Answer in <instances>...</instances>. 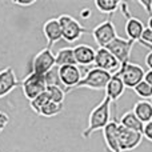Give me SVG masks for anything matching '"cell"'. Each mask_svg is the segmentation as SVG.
Instances as JSON below:
<instances>
[{
    "label": "cell",
    "instance_id": "obj_1",
    "mask_svg": "<svg viewBox=\"0 0 152 152\" xmlns=\"http://www.w3.org/2000/svg\"><path fill=\"white\" fill-rule=\"evenodd\" d=\"M111 100L108 97H103V100L91 111L88 118V127L81 132L84 139H88L94 132L104 129L111 121Z\"/></svg>",
    "mask_w": 152,
    "mask_h": 152
},
{
    "label": "cell",
    "instance_id": "obj_2",
    "mask_svg": "<svg viewBox=\"0 0 152 152\" xmlns=\"http://www.w3.org/2000/svg\"><path fill=\"white\" fill-rule=\"evenodd\" d=\"M111 77H112V74L94 67L87 71V74L83 76L76 88H89L94 91H102V89H105Z\"/></svg>",
    "mask_w": 152,
    "mask_h": 152
},
{
    "label": "cell",
    "instance_id": "obj_3",
    "mask_svg": "<svg viewBox=\"0 0 152 152\" xmlns=\"http://www.w3.org/2000/svg\"><path fill=\"white\" fill-rule=\"evenodd\" d=\"M59 24L61 27L63 32V39L67 43H75L81 37V35L86 34L87 28L81 26L80 21H77L75 18L69 15H60L58 18Z\"/></svg>",
    "mask_w": 152,
    "mask_h": 152
},
{
    "label": "cell",
    "instance_id": "obj_4",
    "mask_svg": "<svg viewBox=\"0 0 152 152\" xmlns=\"http://www.w3.org/2000/svg\"><path fill=\"white\" fill-rule=\"evenodd\" d=\"M21 89H23V94L27 100H29V102L34 100L35 97H37L40 94L45 92V89H47L44 75L29 72V75H27L24 80L21 81Z\"/></svg>",
    "mask_w": 152,
    "mask_h": 152
},
{
    "label": "cell",
    "instance_id": "obj_5",
    "mask_svg": "<svg viewBox=\"0 0 152 152\" xmlns=\"http://www.w3.org/2000/svg\"><path fill=\"white\" fill-rule=\"evenodd\" d=\"M116 74L120 75L126 88L134 89L137 84L142 83V81L144 80L145 71L139 66V64H135V63H131V61H129V63L120 66V68H119V71L116 72Z\"/></svg>",
    "mask_w": 152,
    "mask_h": 152
},
{
    "label": "cell",
    "instance_id": "obj_6",
    "mask_svg": "<svg viewBox=\"0 0 152 152\" xmlns=\"http://www.w3.org/2000/svg\"><path fill=\"white\" fill-rule=\"evenodd\" d=\"M92 37H94L95 43L99 45V48H105L112 40H115L118 37V34H116L115 24L112 23V20L107 19L100 24H97L92 29Z\"/></svg>",
    "mask_w": 152,
    "mask_h": 152
},
{
    "label": "cell",
    "instance_id": "obj_7",
    "mask_svg": "<svg viewBox=\"0 0 152 152\" xmlns=\"http://www.w3.org/2000/svg\"><path fill=\"white\" fill-rule=\"evenodd\" d=\"M56 67V58L52 50L45 47L44 50L39 51L32 59V69L31 72L37 75H45Z\"/></svg>",
    "mask_w": 152,
    "mask_h": 152
},
{
    "label": "cell",
    "instance_id": "obj_8",
    "mask_svg": "<svg viewBox=\"0 0 152 152\" xmlns=\"http://www.w3.org/2000/svg\"><path fill=\"white\" fill-rule=\"evenodd\" d=\"M135 45V42L129 39H124V37L118 36L115 40L110 43L107 45V50L118 59V61L120 63V66L129 63V58H131V51Z\"/></svg>",
    "mask_w": 152,
    "mask_h": 152
},
{
    "label": "cell",
    "instance_id": "obj_9",
    "mask_svg": "<svg viewBox=\"0 0 152 152\" xmlns=\"http://www.w3.org/2000/svg\"><path fill=\"white\" fill-rule=\"evenodd\" d=\"M143 139H144V137H143V135L140 134V132H135V131H131V129H127V128H124L123 126L119 124L118 142H119L120 152L132 151V150H135V148H137Z\"/></svg>",
    "mask_w": 152,
    "mask_h": 152
},
{
    "label": "cell",
    "instance_id": "obj_10",
    "mask_svg": "<svg viewBox=\"0 0 152 152\" xmlns=\"http://www.w3.org/2000/svg\"><path fill=\"white\" fill-rule=\"evenodd\" d=\"M59 68V79L61 86H64V91L69 92L71 89H75L79 86V83L83 79L81 71L79 66H64L58 67Z\"/></svg>",
    "mask_w": 152,
    "mask_h": 152
},
{
    "label": "cell",
    "instance_id": "obj_11",
    "mask_svg": "<svg viewBox=\"0 0 152 152\" xmlns=\"http://www.w3.org/2000/svg\"><path fill=\"white\" fill-rule=\"evenodd\" d=\"M94 67L103 69V71H107L110 74H112V72L116 74L119 71V68H120V63L107 48H97Z\"/></svg>",
    "mask_w": 152,
    "mask_h": 152
},
{
    "label": "cell",
    "instance_id": "obj_12",
    "mask_svg": "<svg viewBox=\"0 0 152 152\" xmlns=\"http://www.w3.org/2000/svg\"><path fill=\"white\" fill-rule=\"evenodd\" d=\"M43 34H44L45 39H47V48H52L53 44L56 42H59L60 39H63V32H61V27L59 24L58 18L53 19H48L43 26Z\"/></svg>",
    "mask_w": 152,
    "mask_h": 152
},
{
    "label": "cell",
    "instance_id": "obj_13",
    "mask_svg": "<svg viewBox=\"0 0 152 152\" xmlns=\"http://www.w3.org/2000/svg\"><path fill=\"white\" fill-rule=\"evenodd\" d=\"M18 84L19 80L11 67L1 69L0 71V99L11 94L18 87Z\"/></svg>",
    "mask_w": 152,
    "mask_h": 152
},
{
    "label": "cell",
    "instance_id": "obj_14",
    "mask_svg": "<svg viewBox=\"0 0 152 152\" xmlns=\"http://www.w3.org/2000/svg\"><path fill=\"white\" fill-rule=\"evenodd\" d=\"M75 60L77 66H94L95 58H96V50L88 44H77L74 47Z\"/></svg>",
    "mask_w": 152,
    "mask_h": 152
},
{
    "label": "cell",
    "instance_id": "obj_15",
    "mask_svg": "<svg viewBox=\"0 0 152 152\" xmlns=\"http://www.w3.org/2000/svg\"><path fill=\"white\" fill-rule=\"evenodd\" d=\"M118 128H119L118 121L111 120L107 124V127L103 129V137H104L105 145H107V150L111 152H120L118 142Z\"/></svg>",
    "mask_w": 152,
    "mask_h": 152
},
{
    "label": "cell",
    "instance_id": "obj_16",
    "mask_svg": "<svg viewBox=\"0 0 152 152\" xmlns=\"http://www.w3.org/2000/svg\"><path fill=\"white\" fill-rule=\"evenodd\" d=\"M104 91H105V97H108L111 102H116V100L120 99L123 96L124 91H126V86H124L120 75L113 74Z\"/></svg>",
    "mask_w": 152,
    "mask_h": 152
},
{
    "label": "cell",
    "instance_id": "obj_17",
    "mask_svg": "<svg viewBox=\"0 0 152 152\" xmlns=\"http://www.w3.org/2000/svg\"><path fill=\"white\" fill-rule=\"evenodd\" d=\"M124 29H126V34H127V36H128V39L136 43V42H140L142 35H143V32H144L145 27H144L143 21L140 20L139 18L131 16V18H128L126 20Z\"/></svg>",
    "mask_w": 152,
    "mask_h": 152
},
{
    "label": "cell",
    "instance_id": "obj_18",
    "mask_svg": "<svg viewBox=\"0 0 152 152\" xmlns=\"http://www.w3.org/2000/svg\"><path fill=\"white\" fill-rule=\"evenodd\" d=\"M119 124L123 126L124 128L127 129H131V131H135V132H140L143 135V129H144V123L137 119V116L134 113V111H128V112L123 113L119 120Z\"/></svg>",
    "mask_w": 152,
    "mask_h": 152
},
{
    "label": "cell",
    "instance_id": "obj_19",
    "mask_svg": "<svg viewBox=\"0 0 152 152\" xmlns=\"http://www.w3.org/2000/svg\"><path fill=\"white\" fill-rule=\"evenodd\" d=\"M132 111L142 123L147 124L152 121V103L148 100H139L137 103H135Z\"/></svg>",
    "mask_w": 152,
    "mask_h": 152
},
{
    "label": "cell",
    "instance_id": "obj_20",
    "mask_svg": "<svg viewBox=\"0 0 152 152\" xmlns=\"http://www.w3.org/2000/svg\"><path fill=\"white\" fill-rule=\"evenodd\" d=\"M55 58H56V67L77 66V64H76V60H75L74 48H71V47L59 50L58 53L55 55Z\"/></svg>",
    "mask_w": 152,
    "mask_h": 152
},
{
    "label": "cell",
    "instance_id": "obj_21",
    "mask_svg": "<svg viewBox=\"0 0 152 152\" xmlns=\"http://www.w3.org/2000/svg\"><path fill=\"white\" fill-rule=\"evenodd\" d=\"M95 7L102 13L113 15L120 8V1H116V0H96L95 1Z\"/></svg>",
    "mask_w": 152,
    "mask_h": 152
},
{
    "label": "cell",
    "instance_id": "obj_22",
    "mask_svg": "<svg viewBox=\"0 0 152 152\" xmlns=\"http://www.w3.org/2000/svg\"><path fill=\"white\" fill-rule=\"evenodd\" d=\"M64 110V104H59V103H53L50 102L42 108L39 115L44 116V118H53V116H58L63 112Z\"/></svg>",
    "mask_w": 152,
    "mask_h": 152
},
{
    "label": "cell",
    "instance_id": "obj_23",
    "mask_svg": "<svg viewBox=\"0 0 152 152\" xmlns=\"http://www.w3.org/2000/svg\"><path fill=\"white\" fill-rule=\"evenodd\" d=\"M47 94L50 96V100L53 103H59V104H64V99H66V91L61 87L58 86H48L47 87Z\"/></svg>",
    "mask_w": 152,
    "mask_h": 152
},
{
    "label": "cell",
    "instance_id": "obj_24",
    "mask_svg": "<svg viewBox=\"0 0 152 152\" xmlns=\"http://www.w3.org/2000/svg\"><path fill=\"white\" fill-rule=\"evenodd\" d=\"M50 102H51L50 96H48L47 91H45V92H43V94H40L37 97H35L34 100H31V102H29V105H31L32 110H34L35 112L39 115L40 111H42V108L44 107L47 103H50Z\"/></svg>",
    "mask_w": 152,
    "mask_h": 152
},
{
    "label": "cell",
    "instance_id": "obj_25",
    "mask_svg": "<svg viewBox=\"0 0 152 152\" xmlns=\"http://www.w3.org/2000/svg\"><path fill=\"white\" fill-rule=\"evenodd\" d=\"M134 91L142 100L152 99V87L148 83H145L144 80H143L142 83L137 84V86L134 88Z\"/></svg>",
    "mask_w": 152,
    "mask_h": 152
},
{
    "label": "cell",
    "instance_id": "obj_26",
    "mask_svg": "<svg viewBox=\"0 0 152 152\" xmlns=\"http://www.w3.org/2000/svg\"><path fill=\"white\" fill-rule=\"evenodd\" d=\"M44 79H45V83H47V87L48 86H58V87L61 86L60 79H59V68L58 67H55V68L51 69L48 74H45Z\"/></svg>",
    "mask_w": 152,
    "mask_h": 152
},
{
    "label": "cell",
    "instance_id": "obj_27",
    "mask_svg": "<svg viewBox=\"0 0 152 152\" xmlns=\"http://www.w3.org/2000/svg\"><path fill=\"white\" fill-rule=\"evenodd\" d=\"M139 43L143 44L144 47L151 48V51H152V29L151 28L145 27L144 32H143V35H142V39H140Z\"/></svg>",
    "mask_w": 152,
    "mask_h": 152
},
{
    "label": "cell",
    "instance_id": "obj_28",
    "mask_svg": "<svg viewBox=\"0 0 152 152\" xmlns=\"http://www.w3.org/2000/svg\"><path fill=\"white\" fill-rule=\"evenodd\" d=\"M8 123H10V116L5 112L0 111V134L4 131V128L8 126Z\"/></svg>",
    "mask_w": 152,
    "mask_h": 152
},
{
    "label": "cell",
    "instance_id": "obj_29",
    "mask_svg": "<svg viewBox=\"0 0 152 152\" xmlns=\"http://www.w3.org/2000/svg\"><path fill=\"white\" fill-rule=\"evenodd\" d=\"M143 137L148 140V142L152 143V121L144 124V129H143Z\"/></svg>",
    "mask_w": 152,
    "mask_h": 152
},
{
    "label": "cell",
    "instance_id": "obj_30",
    "mask_svg": "<svg viewBox=\"0 0 152 152\" xmlns=\"http://www.w3.org/2000/svg\"><path fill=\"white\" fill-rule=\"evenodd\" d=\"M139 4L144 8L145 12H147L151 18L152 16V0H139Z\"/></svg>",
    "mask_w": 152,
    "mask_h": 152
},
{
    "label": "cell",
    "instance_id": "obj_31",
    "mask_svg": "<svg viewBox=\"0 0 152 152\" xmlns=\"http://www.w3.org/2000/svg\"><path fill=\"white\" fill-rule=\"evenodd\" d=\"M12 3L19 7H29V5L35 4V0H13Z\"/></svg>",
    "mask_w": 152,
    "mask_h": 152
},
{
    "label": "cell",
    "instance_id": "obj_32",
    "mask_svg": "<svg viewBox=\"0 0 152 152\" xmlns=\"http://www.w3.org/2000/svg\"><path fill=\"white\" fill-rule=\"evenodd\" d=\"M145 66L148 67V69H151L152 71V51H150V52L145 55Z\"/></svg>",
    "mask_w": 152,
    "mask_h": 152
},
{
    "label": "cell",
    "instance_id": "obj_33",
    "mask_svg": "<svg viewBox=\"0 0 152 152\" xmlns=\"http://www.w3.org/2000/svg\"><path fill=\"white\" fill-rule=\"evenodd\" d=\"M144 81L145 83H148L150 86L152 87V71L151 69H148L147 72H145V75H144Z\"/></svg>",
    "mask_w": 152,
    "mask_h": 152
},
{
    "label": "cell",
    "instance_id": "obj_34",
    "mask_svg": "<svg viewBox=\"0 0 152 152\" xmlns=\"http://www.w3.org/2000/svg\"><path fill=\"white\" fill-rule=\"evenodd\" d=\"M80 15H81V18L87 19V18H89V15H91V11H89L88 8H84V10H81Z\"/></svg>",
    "mask_w": 152,
    "mask_h": 152
},
{
    "label": "cell",
    "instance_id": "obj_35",
    "mask_svg": "<svg viewBox=\"0 0 152 152\" xmlns=\"http://www.w3.org/2000/svg\"><path fill=\"white\" fill-rule=\"evenodd\" d=\"M147 27H148V28H151V29H152V16H151L150 19H148V26H147Z\"/></svg>",
    "mask_w": 152,
    "mask_h": 152
},
{
    "label": "cell",
    "instance_id": "obj_36",
    "mask_svg": "<svg viewBox=\"0 0 152 152\" xmlns=\"http://www.w3.org/2000/svg\"><path fill=\"white\" fill-rule=\"evenodd\" d=\"M105 152H111V151H108V150H107V151H105Z\"/></svg>",
    "mask_w": 152,
    "mask_h": 152
},
{
    "label": "cell",
    "instance_id": "obj_37",
    "mask_svg": "<svg viewBox=\"0 0 152 152\" xmlns=\"http://www.w3.org/2000/svg\"><path fill=\"white\" fill-rule=\"evenodd\" d=\"M151 103H152V99H151Z\"/></svg>",
    "mask_w": 152,
    "mask_h": 152
}]
</instances>
